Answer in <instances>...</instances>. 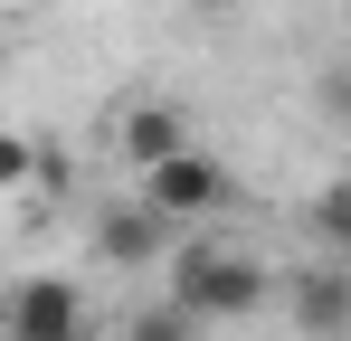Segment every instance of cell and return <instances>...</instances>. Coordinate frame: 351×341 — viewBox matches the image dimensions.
<instances>
[{
  "mask_svg": "<svg viewBox=\"0 0 351 341\" xmlns=\"http://www.w3.org/2000/svg\"><path fill=\"white\" fill-rule=\"evenodd\" d=\"M171 303L199 313V323H247V313H266V266L219 247V237H199V247L171 256Z\"/></svg>",
  "mask_w": 351,
  "mask_h": 341,
  "instance_id": "1",
  "label": "cell"
},
{
  "mask_svg": "<svg viewBox=\"0 0 351 341\" xmlns=\"http://www.w3.org/2000/svg\"><path fill=\"white\" fill-rule=\"evenodd\" d=\"M143 199H152L171 227H199V218H219V209L237 199V180H228V162H209L199 142H180L171 162H152V170H143Z\"/></svg>",
  "mask_w": 351,
  "mask_h": 341,
  "instance_id": "2",
  "label": "cell"
},
{
  "mask_svg": "<svg viewBox=\"0 0 351 341\" xmlns=\"http://www.w3.org/2000/svg\"><path fill=\"white\" fill-rule=\"evenodd\" d=\"M0 341H86V294L66 275H29L0 303Z\"/></svg>",
  "mask_w": 351,
  "mask_h": 341,
  "instance_id": "3",
  "label": "cell"
},
{
  "mask_svg": "<svg viewBox=\"0 0 351 341\" xmlns=\"http://www.w3.org/2000/svg\"><path fill=\"white\" fill-rule=\"evenodd\" d=\"M162 237H171V218H162L152 199H143V209H105V218H95V256H105V266H152Z\"/></svg>",
  "mask_w": 351,
  "mask_h": 341,
  "instance_id": "4",
  "label": "cell"
},
{
  "mask_svg": "<svg viewBox=\"0 0 351 341\" xmlns=\"http://www.w3.org/2000/svg\"><path fill=\"white\" fill-rule=\"evenodd\" d=\"M180 142H190V133H180V114H171V105H133V114H123V162H133V170L171 162Z\"/></svg>",
  "mask_w": 351,
  "mask_h": 341,
  "instance_id": "5",
  "label": "cell"
},
{
  "mask_svg": "<svg viewBox=\"0 0 351 341\" xmlns=\"http://www.w3.org/2000/svg\"><path fill=\"white\" fill-rule=\"evenodd\" d=\"M294 323L323 332V341H342L351 332V275H304L294 284Z\"/></svg>",
  "mask_w": 351,
  "mask_h": 341,
  "instance_id": "6",
  "label": "cell"
},
{
  "mask_svg": "<svg viewBox=\"0 0 351 341\" xmlns=\"http://www.w3.org/2000/svg\"><path fill=\"white\" fill-rule=\"evenodd\" d=\"M38 180V142L29 133H0V190H29Z\"/></svg>",
  "mask_w": 351,
  "mask_h": 341,
  "instance_id": "7",
  "label": "cell"
},
{
  "mask_svg": "<svg viewBox=\"0 0 351 341\" xmlns=\"http://www.w3.org/2000/svg\"><path fill=\"white\" fill-rule=\"evenodd\" d=\"M190 332H199V313H180V303H162V313H143V323H133L123 341H190Z\"/></svg>",
  "mask_w": 351,
  "mask_h": 341,
  "instance_id": "8",
  "label": "cell"
},
{
  "mask_svg": "<svg viewBox=\"0 0 351 341\" xmlns=\"http://www.w3.org/2000/svg\"><path fill=\"white\" fill-rule=\"evenodd\" d=\"M323 237L351 247V180H342V190H323Z\"/></svg>",
  "mask_w": 351,
  "mask_h": 341,
  "instance_id": "9",
  "label": "cell"
},
{
  "mask_svg": "<svg viewBox=\"0 0 351 341\" xmlns=\"http://www.w3.org/2000/svg\"><path fill=\"white\" fill-rule=\"evenodd\" d=\"M199 10H228V0H199Z\"/></svg>",
  "mask_w": 351,
  "mask_h": 341,
  "instance_id": "10",
  "label": "cell"
},
{
  "mask_svg": "<svg viewBox=\"0 0 351 341\" xmlns=\"http://www.w3.org/2000/svg\"><path fill=\"white\" fill-rule=\"evenodd\" d=\"M342 10H351V0H342Z\"/></svg>",
  "mask_w": 351,
  "mask_h": 341,
  "instance_id": "11",
  "label": "cell"
}]
</instances>
